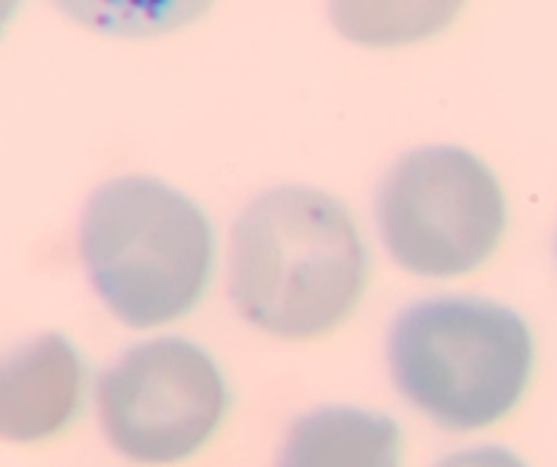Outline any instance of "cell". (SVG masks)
Returning a JSON list of instances; mask_svg holds the SVG:
<instances>
[{
	"instance_id": "5b68a950",
	"label": "cell",
	"mask_w": 557,
	"mask_h": 467,
	"mask_svg": "<svg viewBox=\"0 0 557 467\" xmlns=\"http://www.w3.org/2000/svg\"><path fill=\"white\" fill-rule=\"evenodd\" d=\"M96 407L117 454L137 465H175L216 434L230 389L202 347L164 336L134 345L101 374Z\"/></svg>"
},
{
	"instance_id": "9c48e42d",
	"label": "cell",
	"mask_w": 557,
	"mask_h": 467,
	"mask_svg": "<svg viewBox=\"0 0 557 467\" xmlns=\"http://www.w3.org/2000/svg\"><path fill=\"white\" fill-rule=\"evenodd\" d=\"M83 28L117 39H151L197 23L213 0H55Z\"/></svg>"
},
{
	"instance_id": "ba28073f",
	"label": "cell",
	"mask_w": 557,
	"mask_h": 467,
	"mask_svg": "<svg viewBox=\"0 0 557 467\" xmlns=\"http://www.w3.org/2000/svg\"><path fill=\"white\" fill-rule=\"evenodd\" d=\"M465 0H329L334 28L363 47L416 45L446 30Z\"/></svg>"
},
{
	"instance_id": "30bf717a",
	"label": "cell",
	"mask_w": 557,
	"mask_h": 467,
	"mask_svg": "<svg viewBox=\"0 0 557 467\" xmlns=\"http://www.w3.org/2000/svg\"><path fill=\"white\" fill-rule=\"evenodd\" d=\"M435 467H528L513 451L500 445H479V448H465L457 454H448Z\"/></svg>"
},
{
	"instance_id": "277c9868",
	"label": "cell",
	"mask_w": 557,
	"mask_h": 467,
	"mask_svg": "<svg viewBox=\"0 0 557 467\" xmlns=\"http://www.w3.org/2000/svg\"><path fill=\"white\" fill-rule=\"evenodd\" d=\"M385 249L418 276H462L484 266L506 230L495 173L465 148L410 150L388 170L374 202Z\"/></svg>"
},
{
	"instance_id": "52a82bcc",
	"label": "cell",
	"mask_w": 557,
	"mask_h": 467,
	"mask_svg": "<svg viewBox=\"0 0 557 467\" xmlns=\"http://www.w3.org/2000/svg\"><path fill=\"white\" fill-rule=\"evenodd\" d=\"M276 467H401L399 423L361 407H318L290 423Z\"/></svg>"
},
{
	"instance_id": "7a4b0ae2",
	"label": "cell",
	"mask_w": 557,
	"mask_h": 467,
	"mask_svg": "<svg viewBox=\"0 0 557 467\" xmlns=\"http://www.w3.org/2000/svg\"><path fill=\"white\" fill-rule=\"evenodd\" d=\"M79 251L96 295L128 329H157L189 315L213 273L206 213L178 189L143 175L94 192Z\"/></svg>"
},
{
	"instance_id": "6da1fadb",
	"label": "cell",
	"mask_w": 557,
	"mask_h": 467,
	"mask_svg": "<svg viewBox=\"0 0 557 467\" xmlns=\"http://www.w3.org/2000/svg\"><path fill=\"white\" fill-rule=\"evenodd\" d=\"M367 287V249L342 202L309 186L262 192L235 219L230 298L278 340L339 329Z\"/></svg>"
},
{
	"instance_id": "8fae6325",
	"label": "cell",
	"mask_w": 557,
	"mask_h": 467,
	"mask_svg": "<svg viewBox=\"0 0 557 467\" xmlns=\"http://www.w3.org/2000/svg\"><path fill=\"white\" fill-rule=\"evenodd\" d=\"M20 3H23V0H0V36H3L9 20H12L14 12L20 9Z\"/></svg>"
},
{
	"instance_id": "8992f818",
	"label": "cell",
	"mask_w": 557,
	"mask_h": 467,
	"mask_svg": "<svg viewBox=\"0 0 557 467\" xmlns=\"http://www.w3.org/2000/svg\"><path fill=\"white\" fill-rule=\"evenodd\" d=\"M85 402V364L61 334L0 356V440L39 443L61 434Z\"/></svg>"
},
{
	"instance_id": "3957f363",
	"label": "cell",
	"mask_w": 557,
	"mask_h": 467,
	"mask_svg": "<svg viewBox=\"0 0 557 467\" xmlns=\"http://www.w3.org/2000/svg\"><path fill=\"white\" fill-rule=\"evenodd\" d=\"M533 361L524 320L484 298L418 300L388 334L399 394L448 432H475L506 418L528 391Z\"/></svg>"
}]
</instances>
